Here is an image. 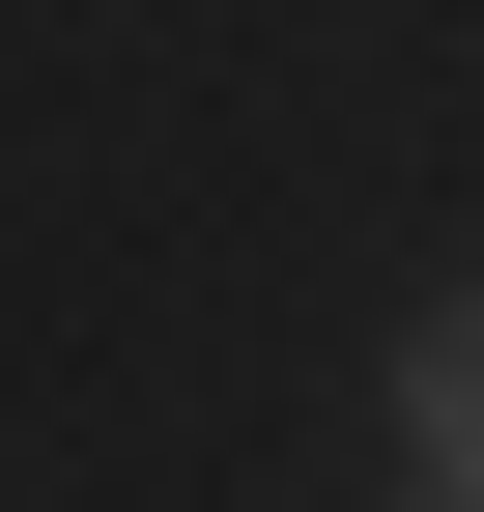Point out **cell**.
Masks as SVG:
<instances>
[{
	"instance_id": "cell-1",
	"label": "cell",
	"mask_w": 484,
	"mask_h": 512,
	"mask_svg": "<svg viewBox=\"0 0 484 512\" xmlns=\"http://www.w3.org/2000/svg\"><path fill=\"white\" fill-rule=\"evenodd\" d=\"M399 427H428V484H484V285L428 313V342H399Z\"/></svg>"
},
{
	"instance_id": "cell-2",
	"label": "cell",
	"mask_w": 484,
	"mask_h": 512,
	"mask_svg": "<svg viewBox=\"0 0 484 512\" xmlns=\"http://www.w3.org/2000/svg\"><path fill=\"white\" fill-rule=\"evenodd\" d=\"M456 512H484V484H456Z\"/></svg>"
}]
</instances>
